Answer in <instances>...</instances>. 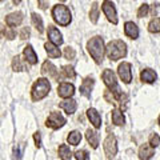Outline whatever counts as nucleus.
<instances>
[{"instance_id":"a878e982","label":"nucleus","mask_w":160,"mask_h":160,"mask_svg":"<svg viewBox=\"0 0 160 160\" xmlns=\"http://www.w3.org/2000/svg\"><path fill=\"white\" fill-rule=\"evenodd\" d=\"M32 23H33V26L36 27L38 31H39L40 33H43V31H44L43 20H42V18H40L38 13H32Z\"/></svg>"},{"instance_id":"72a5a7b5","label":"nucleus","mask_w":160,"mask_h":160,"mask_svg":"<svg viewBox=\"0 0 160 160\" xmlns=\"http://www.w3.org/2000/svg\"><path fill=\"white\" fill-rule=\"evenodd\" d=\"M75 158H76V160H87L88 159V153L86 151H76L75 152Z\"/></svg>"},{"instance_id":"b1692460","label":"nucleus","mask_w":160,"mask_h":160,"mask_svg":"<svg viewBox=\"0 0 160 160\" xmlns=\"http://www.w3.org/2000/svg\"><path fill=\"white\" fill-rule=\"evenodd\" d=\"M80 140H82V135H80L78 131H72L67 138V142L71 144V146H78L80 143Z\"/></svg>"},{"instance_id":"423d86ee","label":"nucleus","mask_w":160,"mask_h":160,"mask_svg":"<svg viewBox=\"0 0 160 160\" xmlns=\"http://www.w3.org/2000/svg\"><path fill=\"white\" fill-rule=\"evenodd\" d=\"M104 152H106L108 159H112L118 152V143L113 135H108L104 140Z\"/></svg>"},{"instance_id":"c9c22d12","label":"nucleus","mask_w":160,"mask_h":160,"mask_svg":"<svg viewBox=\"0 0 160 160\" xmlns=\"http://www.w3.org/2000/svg\"><path fill=\"white\" fill-rule=\"evenodd\" d=\"M4 35H6V38L9 40L15 39V36H16V33H15L13 29H6V31H4Z\"/></svg>"},{"instance_id":"2eb2a0df","label":"nucleus","mask_w":160,"mask_h":160,"mask_svg":"<svg viewBox=\"0 0 160 160\" xmlns=\"http://www.w3.org/2000/svg\"><path fill=\"white\" fill-rule=\"evenodd\" d=\"M87 116H88L89 120H91L92 126L95 128H100V127H102V116H100L99 112L95 108H89L88 109V111H87Z\"/></svg>"},{"instance_id":"20e7f679","label":"nucleus","mask_w":160,"mask_h":160,"mask_svg":"<svg viewBox=\"0 0 160 160\" xmlns=\"http://www.w3.org/2000/svg\"><path fill=\"white\" fill-rule=\"evenodd\" d=\"M52 16H53L55 22H56L58 24H60V26H63V27L68 26L72 20L69 9L66 6H63V4H58V6H55L52 8Z\"/></svg>"},{"instance_id":"4be33fe9","label":"nucleus","mask_w":160,"mask_h":160,"mask_svg":"<svg viewBox=\"0 0 160 160\" xmlns=\"http://www.w3.org/2000/svg\"><path fill=\"white\" fill-rule=\"evenodd\" d=\"M124 122H126V119H124L123 112L118 108L113 109L112 111V123L115 124V126H123Z\"/></svg>"},{"instance_id":"6ab92c4d","label":"nucleus","mask_w":160,"mask_h":160,"mask_svg":"<svg viewBox=\"0 0 160 160\" xmlns=\"http://www.w3.org/2000/svg\"><path fill=\"white\" fill-rule=\"evenodd\" d=\"M156 78H158L156 72L149 68L144 69V71H142V73H140V79H142L144 83H153L155 80H156Z\"/></svg>"},{"instance_id":"c85d7f7f","label":"nucleus","mask_w":160,"mask_h":160,"mask_svg":"<svg viewBox=\"0 0 160 160\" xmlns=\"http://www.w3.org/2000/svg\"><path fill=\"white\" fill-rule=\"evenodd\" d=\"M62 75H63V78L73 79L75 76H76V72H75V69L71 66H64L63 69H62Z\"/></svg>"},{"instance_id":"f03ea898","label":"nucleus","mask_w":160,"mask_h":160,"mask_svg":"<svg viewBox=\"0 0 160 160\" xmlns=\"http://www.w3.org/2000/svg\"><path fill=\"white\" fill-rule=\"evenodd\" d=\"M106 53L108 59L111 60H119L127 55V46L122 40H112L106 48Z\"/></svg>"},{"instance_id":"c756f323","label":"nucleus","mask_w":160,"mask_h":160,"mask_svg":"<svg viewBox=\"0 0 160 160\" xmlns=\"http://www.w3.org/2000/svg\"><path fill=\"white\" fill-rule=\"evenodd\" d=\"M148 12H149V6L143 4V6L139 8V11H138V18H146L148 15Z\"/></svg>"},{"instance_id":"7c9ffc66","label":"nucleus","mask_w":160,"mask_h":160,"mask_svg":"<svg viewBox=\"0 0 160 160\" xmlns=\"http://www.w3.org/2000/svg\"><path fill=\"white\" fill-rule=\"evenodd\" d=\"M64 56H66V59H68V60H72V59H75V56H76V52H75L73 48L67 47V48H64Z\"/></svg>"},{"instance_id":"dca6fc26","label":"nucleus","mask_w":160,"mask_h":160,"mask_svg":"<svg viewBox=\"0 0 160 160\" xmlns=\"http://www.w3.org/2000/svg\"><path fill=\"white\" fill-rule=\"evenodd\" d=\"M93 87V80L91 78H87L83 80L82 86H80V93L86 98H91V91Z\"/></svg>"},{"instance_id":"1a4fd4ad","label":"nucleus","mask_w":160,"mask_h":160,"mask_svg":"<svg viewBox=\"0 0 160 160\" xmlns=\"http://www.w3.org/2000/svg\"><path fill=\"white\" fill-rule=\"evenodd\" d=\"M58 93H59L60 98L68 99V98L73 96L75 87L72 86V84H69V83H60L59 87H58Z\"/></svg>"},{"instance_id":"f704fd0d","label":"nucleus","mask_w":160,"mask_h":160,"mask_svg":"<svg viewBox=\"0 0 160 160\" xmlns=\"http://www.w3.org/2000/svg\"><path fill=\"white\" fill-rule=\"evenodd\" d=\"M29 38V28L28 27H24L22 28V31H20V39H23V40H26Z\"/></svg>"},{"instance_id":"412c9836","label":"nucleus","mask_w":160,"mask_h":160,"mask_svg":"<svg viewBox=\"0 0 160 160\" xmlns=\"http://www.w3.org/2000/svg\"><path fill=\"white\" fill-rule=\"evenodd\" d=\"M44 48H46L48 56H51V58H60V55H62V52H60L58 46H55V44L51 43V42L44 44Z\"/></svg>"},{"instance_id":"58836bf2","label":"nucleus","mask_w":160,"mask_h":160,"mask_svg":"<svg viewBox=\"0 0 160 160\" xmlns=\"http://www.w3.org/2000/svg\"><path fill=\"white\" fill-rule=\"evenodd\" d=\"M4 31H6V28H4L2 24H0V39L3 38V35H4Z\"/></svg>"},{"instance_id":"473e14b6","label":"nucleus","mask_w":160,"mask_h":160,"mask_svg":"<svg viewBox=\"0 0 160 160\" xmlns=\"http://www.w3.org/2000/svg\"><path fill=\"white\" fill-rule=\"evenodd\" d=\"M22 153H23V144H22V146L15 147V149H13V160H20V158H22Z\"/></svg>"},{"instance_id":"6e6552de","label":"nucleus","mask_w":160,"mask_h":160,"mask_svg":"<svg viewBox=\"0 0 160 160\" xmlns=\"http://www.w3.org/2000/svg\"><path fill=\"white\" fill-rule=\"evenodd\" d=\"M118 73H119V78L123 80L126 84L131 83L132 80V71H131V64L129 63H122L119 66L118 69Z\"/></svg>"},{"instance_id":"cd10ccee","label":"nucleus","mask_w":160,"mask_h":160,"mask_svg":"<svg viewBox=\"0 0 160 160\" xmlns=\"http://www.w3.org/2000/svg\"><path fill=\"white\" fill-rule=\"evenodd\" d=\"M89 18H91V22L93 24L98 23V19H99V4L98 3H93L92 4L91 11H89Z\"/></svg>"},{"instance_id":"0eeeda50","label":"nucleus","mask_w":160,"mask_h":160,"mask_svg":"<svg viewBox=\"0 0 160 160\" xmlns=\"http://www.w3.org/2000/svg\"><path fill=\"white\" fill-rule=\"evenodd\" d=\"M102 8H103V12H104V15H106V18L108 19V22H111L112 24H118L116 9H115L112 2H109V0H104Z\"/></svg>"},{"instance_id":"7ed1b4c3","label":"nucleus","mask_w":160,"mask_h":160,"mask_svg":"<svg viewBox=\"0 0 160 160\" xmlns=\"http://www.w3.org/2000/svg\"><path fill=\"white\" fill-rule=\"evenodd\" d=\"M49 89H51V84H49L47 79H44V78L38 79L32 86V91H31L32 100L33 102H39L43 98H46L49 93Z\"/></svg>"},{"instance_id":"4468645a","label":"nucleus","mask_w":160,"mask_h":160,"mask_svg":"<svg viewBox=\"0 0 160 160\" xmlns=\"http://www.w3.org/2000/svg\"><path fill=\"white\" fill-rule=\"evenodd\" d=\"M23 22V13L22 12H13L9 13L6 18V23L9 27H18L19 24H22Z\"/></svg>"},{"instance_id":"bb28decb","label":"nucleus","mask_w":160,"mask_h":160,"mask_svg":"<svg viewBox=\"0 0 160 160\" xmlns=\"http://www.w3.org/2000/svg\"><path fill=\"white\" fill-rule=\"evenodd\" d=\"M12 69L16 72H20V71H24L26 69V67H24V64L22 62V59H20V56H15L12 59Z\"/></svg>"},{"instance_id":"e433bc0d","label":"nucleus","mask_w":160,"mask_h":160,"mask_svg":"<svg viewBox=\"0 0 160 160\" xmlns=\"http://www.w3.org/2000/svg\"><path fill=\"white\" fill-rule=\"evenodd\" d=\"M33 140H35V143H36V147L39 148L40 146H42V138H40V133L36 132L33 135Z\"/></svg>"},{"instance_id":"ddd939ff","label":"nucleus","mask_w":160,"mask_h":160,"mask_svg":"<svg viewBox=\"0 0 160 160\" xmlns=\"http://www.w3.org/2000/svg\"><path fill=\"white\" fill-rule=\"evenodd\" d=\"M124 33H126L129 39H138L139 28L133 22H127L126 24H124Z\"/></svg>"},{"instance_id":"4c0bfd02","label":"nucleus","mask_w":160,"mask_h":160,"mask_svg":"<svg viewBox=\"0 0 160 160\" xmlns=\"http://www.w3.org/2000/svg\"><path fill=\"white\" fill-rule=\"evenodd\" d=\"M39 2V7L42 9H46L48 7V0H38Z\"/></svg>"},{"instance_id":"f8f14e48","label":"nucleus","mask_w":160,"mask_h":160,"mask_svg":"<svg viewBox=\"0 0 160 160\" xmlns=\"http://www.w3.org/2000/svg\"><path fill=\"white\" fill-rule=\"evenodd\" d=\"M155 155L153 147H151L149 144H142L139 148V158L140 160H149Z\"/></svg>"},{"instance_id":"f3484780","label":"nucleus","mask_w":160,"mask_h":160,"mask_svg":"<svg viewBox=\"0 0 160 160\" xmlns=\"http://www.w3.org/2000/svg\"><path fill=\"white\" fill-rule=\"evenodd\" d=\"M59 107H60V108H63L68 115H72L75 111H76L78 104H76V102H75V100L68 99V100H64V102L60 103V104H59Z\"/></svg>"},{"instance_id":"a211bd4d","label":"nucleus","mask_w":160,"mask_h":160,"mask_svg":"<svg viewBox=\"0 0 160 160\" xmlns=\"http://www.w3.org/2000/svg\"><path fill=\"white\" fill-rule=\"evenodd\" d=\"M23 55H24V58H26L27 62H28L29 64H32V66H33V64H36V63H38V55L35 53L32 46H27L26 48H24Z\"/></svg>"},{"instance_id":"393cba45","label":"nucleus","mask_w":160,"mask_h":160,"mask_svg":"<svg viewBox=\"0 0 160 160\" xmlns=\"http://www.w3.org/2000/svg\"><path fill=\"white\" fill-rule=\"evenodd\" d=\"M148 31L152 33H158L160 32V18H155L152 19L148 24Z\"/></svg>"},{"instance_id":"a19ab883","label":"nucleus","mask_w":160,"mask_h":160,"mask_svg":"<svg viewBox=\"0 0 160 160\" xmlns=\"http://www.w3.org/2000/svg\"><path fill=\"white\" fill-rule=\"evenodd\" d=\"M159 124H160V118H159Z\"/></svg>"},{"instance_id":"9b49d317","label":"nucleus","mask_w":160,"mask_h":160,"mask_svg":"<svg viewBox=\"0 0 160 160\" xmlns=\"http://www.w3.org/2000/svg\"><path fill=\"white\" fill-rule=\"evenodd\" d=\"M48 38H49V40H51V43H53L55 46H60V44H63L62 33H60L59 29L55 28L53 26L48 27Z\"/></svg>"},{"instance_id":"5701e85b","label":"nucleus","mask_w":160,"mask_h":160,"mask_svg":"<svg viewBox=\"0 0 160 160\" xmlns=\"http://www.w3.org/2000/svg\"><path fill=\"white\" fill-rule=\"evenodd\" d=\"M59 158L62 160H71L72 158V152L69 147H67L66 144H62V146L59 147Z\"/></svg>"},{"instance_id":"39448f33","label":"nucleus","mask_w":160,"mask_h":160,"mask_svg":"<svg viewBox=\"0 0 160 160\" xmlns=\"http://www.w3.org/2000/svg\"><path fill=\"white\" fill-rule=\"evenodd\" d=\"M64 124H66V119L63 118V115L60 112H51L48 119H47V122H46V126L52 128V129L62 128Z\"/></svg>"},{"instance_id":"9d476101","label":"nucleus","mask_w":160,"mask_h":160,"mask_svg":"<svg viewBox=\"0 0 160 160\" xmlns=\"http://www.w3.org/2000/svg\"><path fill=\"white\" fill-rule=\"evenodd\" d=\"M42 73L46 75V76H48V78L59 79V73H58L56 67H55L51 62H48V60L43 63V66H42Z\"/></svg>"},{"instance_id":"2f4dec72","label":"nucleus","mask_w":160,"mask_h":160,"mask_svg":"<svg viewBox=\"0 0 160 160\" xmlns=\"http://www.w3.org/2000/svg\"><path fill=\"white\" fill-rule=\"evenodd\" d=\"M160 144V138L158 133H152L151 136H149V146L151 147H158Z\"/></svg>"},{"instance_id":"ea45409f","label":"nucleus","mask_w":160,"mask_h":160,"mask_svg":"<svg viewBox=\"0 0 160 160\" xmlns=\"http://www.w3.org/2000/svg\"><path fill=\"white\" fill-rule=\"evenodd\" d=\"M12 2H13V4H20L22 3V0H12Z\"/></svg>"},{"instance_id":"f257e3e1","label":"nucleus","mask_w":160,"mask_h":160,"mask_svg":"<svg viewBox=\"0 0 160 160\" xmlns=\"http://www.w3.org/2000/svg\"><path fill=\"white\" fill-rule=\"evenodd\" d=\"M88 52L92 56V59L96 62L98 64H100L104 59V53H106V47H104V42L100 36H95L88 42L87 44Z\"/></svg>"},{"instance_id":"79ce46f5","label":"nucleus","mask_w":160,"mask_h":160,"mask_svg":"<svg viewBox=\"0 0 160 160\" xmlns=\"http://www.w3.org/2000/svg\"><path fill=\"white\" fill-rule=\"evenodd\" d=\"M60 2H64V0H60Z\"/></svg>"},{"instance_id":"aec40b11","label":"nucleus","mask_w":160,"mask_h":160,"mask_svg":"<svg viewBox=\"0 0 160 160\" xmlns=\"http://www.w3.org/2000/svg\"><path fill=\"white\" fill-rule=\"evenodd\" d=\"M86 138L88 140L89 146H91L92 148H98L99 146V135L96 131H92V129H88L87 133H86Z\"/></svg>"}]
</instances>
